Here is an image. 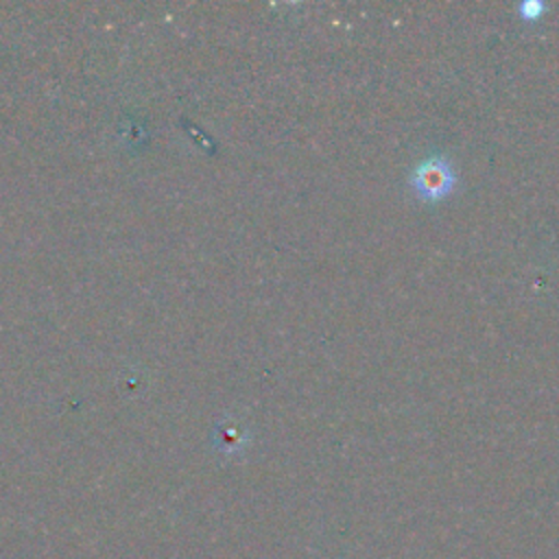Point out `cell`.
<instances>
[{"label":"cell","instance_id":"cell-1","mask_svg":"<svg viewBox=\"0 0 559 559\" xmlns=\"http://www.w3.org/2000/svg\"><path fill=\"white\" fill-rule=\"evenodd\" d=\"M408 181L421 201L435 203L452 192L456 175L445 157H428L413 168Z\"/></svg>","mask_w":559,"mask_h":559},{"label":"cell","instance_id":"cell-2","mask_svg":"<svg viewBox=\"0 0 559 559\" xmlns=\"http://www.w3.org/2000/svg\"><path fill=\"white\" fill-rule=\"evenodd\" d=\"M544 13H546V4L539 2V0H526V2H520V4H518V15H520L522 20L535 22V20H539Z\"/></svg>","mask_w":559,"mask_h":559}]
</instances>
